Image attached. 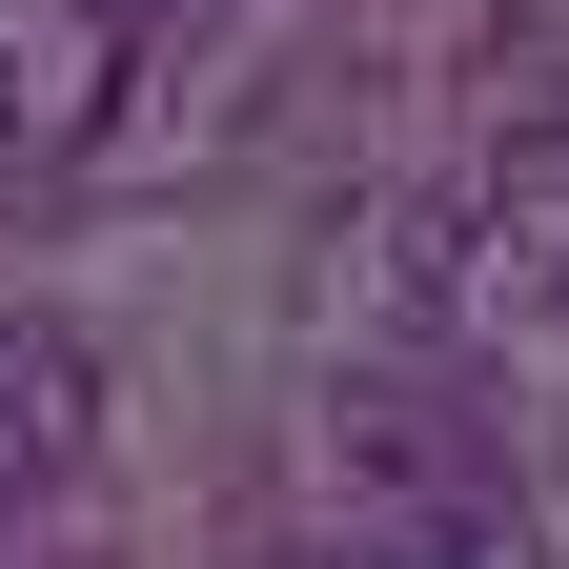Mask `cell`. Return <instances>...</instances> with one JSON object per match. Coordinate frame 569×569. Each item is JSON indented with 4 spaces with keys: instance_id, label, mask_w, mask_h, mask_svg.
<instances>
[{
    "instance_id": "1",
    "label": "cell",
    "mask_w": 569,
    "mask_h": 569,
    "mask_svg": "<svg viewBox=\"0 0 569 569\" xmlns=\"http://www.w3.org/2000/svg\"><path fill=\"white\" fill-rule=\"evenodd\" d=\"M82 346H61V326H0V509H21V488H61V468H82Z\"/></svg>"
},
{
    "instance_id": "2",
    "label": "cell",
    "mask_w": 569,
    "mask_h": 569,
    "mask_svg": "<svg viewBox=\"0 0 569 569\" xmlns=\"http://www.w3.org/2000/svg\"><path fill=\"white\" fill-rule=\"evenodd\" d=\"M326 569H509L488 529H367V549H326Z\"/></svg>"
},
{
    "instance_id": "3",
    "label": "cell",
    "mask_w": 569,
    "mask_h": 569,
    "mask_svg": "<svg viewBox=\"0 0 569 569\" xmlns=\"http://www.w3.org/2000/svg\"><path fill=\"white\" fill-rule=\"evenodd\" d=\"M21 122H41V102H21V61H0V163H21Z\"/></svg>"
}]
</instances>
